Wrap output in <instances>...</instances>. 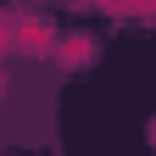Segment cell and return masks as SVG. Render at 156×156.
Wrapping results in <instances>:
<instances>
[{
	"label": "cell",
	"instance_id": "obj_1",
	"mask_svg": "<svg viewBox=\"0 0 156 156\" xmlns=\"http://www.w3.org/2000/svg\"><path fill=\"white\" fill-rule=\"evenodd\" d=\"M11 45H23V50H56V34H50V23H39V17H11Z\"/></svg>",
	"mask_w": 156,
	"mask_h": 156
},
{
	"label": "cell",
	"instance_id": "obj_2",
	"mask_svg": "<svg viewBox=\"0 0 156 156\" xmlns=\"http://www.w3.org/2000/svg\"><path fill=\"white\" fill-rule=\"evenodd\" d=\"M62 45H67V50H62V62H67V67L95 62V39H84V34H78V39H62Z\"/></svg>",
	"mask_w": 156,
	"mask_h": 156
},
{
	"label": "cell",
	"instance_id": "obj_3",
	"mask_svg": "<svg viewBox=\"0 0 156 156\" xmlns=\"http://www.w3.org/2000/svg\"><path fill=\"white\" fill-rule=\"evenodd\" d=\"M151 140H156V123H151Z\"/></svg>",
	"mask_w": 156,
	"mask_h": 156
}]
</instances>
